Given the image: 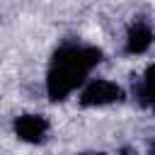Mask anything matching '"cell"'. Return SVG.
Returning <instances> with one entry per match:
<instances>
[{"instance_id": "obj_3", "label": "cell", "mask_w": 155, "mask_h": 155, "mask_svg": "<svg viewBox=\"0 0 155 155\" xmlns=\"http://www.w3.org/2000/svg\"><path fill=\"white\" fill-rule=\"evenodd\" d=\"M15 131H17V136L22 140L39 143V140H44V136L48 131V121L44 116H39V114H24V116H19L15 121Z\"/></svg>"}, {"instance_id": "obj_6", "label": "cell", "mask_w": 155, "mask_h": 155, "mask_svg": "<svg viewBox=\"0 0 155 155\" xmlns=\"http://www.w3.org/2000/svg\"><path fill=\"white\" fill-rule=\"evenodd\" d=\"M119 155H136V153H133V150H131V148H126V150H121V153H119Z\"/></svg>"}, {"instance_id": "obj_2", "label": "cell", "mask_w": 155, "mask_h": 155, "mask_svg": "<svg viewBox=\"0 0 155 155\" xmlns=\"http://www.w3.org/2000/svg\"><path fill=\"white\" fill-rule=\"evenodd\" d=\"M124 97L121 87L111 80H92L82 87V94H80V102L85 107H102V104H111V102H119Z\"/></svg>"}, {"instance_id": "obj_4", "label": "cell", "mask_w": 155, "mask_h": 155, "mask_svg": "<svg viewBox=\"0 0 155 155\" xmlns=\"http://www.w3.org/2000/svg\"><path fill=\"white\" fill-rule=\"evenodd\" d=\"M153 44V31L145 22H136L131 29H128V36H126V51L128 53H143L148 51Z\"/></svg>"}, {"instance_id": "obj_5", "label": "cell", "mask_w": 155, "mask_h": 155, "mask_svg": "<svg viewBox=\"0 0 155 155\" xmlns=\"http://www.w3.org/2000/svg\"><path fill=\"white\" fill-rule=\"evenodd\" d=\"M138 97L145 107H153L155 109V65H150L143 75V82L138 87Z\"/></svg>"}, {"instance_id": "obj_1", "label": "cell", "mask_w": 155, "mask_h": 155, "mask_svg": "<svg viewBox=\"0 0 155 155\" xmlns=\"http://www.w3.org/2000/svg\"><path fill=\"white\" fill-rule=\"evenodd\" d=\"M102 61V51L94 46H78L65 44L56 51L48 78H46V92L51 99H65L75 87H80L87 78V73Z\"/></svg>"}, {"instance_id": "obj_7", "label": "cell", "mask_w": 155, "mask_h": 155, "mask_svg": "<svg viewBox=\"0 0 155 155\" xmlns=\"http://www.w3.org/2000/svg\"><path fill=\"white\" fill-rule=\"evenodd\" d=\"M150 153H153V155H155V145H153V148H150Z\"/></svg>"}]
</instances>
